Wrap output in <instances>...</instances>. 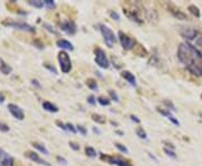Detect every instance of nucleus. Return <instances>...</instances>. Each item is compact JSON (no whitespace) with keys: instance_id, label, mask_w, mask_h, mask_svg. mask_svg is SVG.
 <instances>
[{"instance_id":"nucleus-1","label":"nucleus","mask_w":202,"mask_h":166,"mask_svg":"<svg viewBox=\"0 0 202 166\" xmlns=\"http://www.w3.org/2000/svg\"><path fill=\"white\" fill-rule=\"evenodd\" d=\"M202 57V52L198 51L195 47L184 42L181 43L177 47V59L182 64L185 65V68H189L192 64Z\"/></svg>"},{"instance_id":"nucleus-2","label":"nucleus","mask_w":202,"mask_h":166,"mask_svg":"<svg viewBox=\"0 0 202 166\" xmlns=\"http://www.w3.org/2000/svg\"><path fill=\"white\" fill-rule=\"evenodd\" d=\"M57 59H59L60 68H61V71L63 73H69L72 70V62H71L69 54L65 51L60 52L59 55H57Z\"/></svg>"},{"instance_id":"nucleus-3","label":"nucleus","mask_w":202,"mask_h":166,"mask_svg":"<svg viewBox=\"0 0 202 166\" xmlns=\"http://www.w3.org/2000/svg\"><path fill=\"white\" fill-rule=\"evenodd\" d=\"M100 31H101V34H102V37H103L104 43H106V45L108 47H112L116 44V42H117V38H116L113 31L106 25H100Z\"/></svg>"},{"instance_id":"nucleus-4","label":"nucleus","mask_w":202,"mask_h":166,"mask_svg":"<svg viewBox=\"0 0 202 166\" xmlns=\"http://www.w3.org/2000/svg\"><path fill=\"white\" fill-rule=\"evenodd\" d=\"M94 61L95 63L100 66L101 69H108L109 68V59L107 57L106 52L100 47L94 48Z\"/></svg>"},{"instance_id":"nucleus-5","label":"nucleus","mask_w":202,"mask_h":166,"mask_svg":"<svg viewBox=\"0 0 202 166\" xmlns=\"http://www.w3.org/2000/svg\"><path fill=\"white\" fill-rule=\"evenodd\" d=\"M118 38H119V42H120L121 46H123L125 50L127 51H130V50H134L135 45H136V40L132 37H129L127 34H125L123 31H118Z\"/></svg>"},{"instance_id":"nucleus-6","label":"nucleus","mask_w":202,"mask_h":166,"mask_svg":"<svg viewBox=\"0 0 202 166\" xmlns=\"http://www.w3.org/2000/svg\"><path fill=\"white\" fill-rule=\"evenodd\" d=\"M199 33L200 31L196 28H193V27H181V29H180V35H181L184 40H186L188 43L192 42V40L198 36Z\"/></svg>"},{"instance_id":"nucleus-7","label":"nucleus","mask_w":202,"mask_h":166,"mask_svg":"<svg viewBox=\"0 0 202 166\" xmlns=\"http://www.w3.org/2000/svg\"><path fill=\"white\" fill-rule=\"evenodd\" d=\"M2 24L6 26H10V27H14V28L20 29V31H29V33H35V28H34V27H31V25H28V24H26V23H22V21L3 20Z\"/></svg>"},{"instance_id":"nucleus-8","label":"nucleus","mask_w":202,"mask_h":166,"mask_svg":"<svg viewBox=\"0 0 202 166\" xmlns=\"http://www.w3.org/2000/svg\"><path fill=\"white\" fill-rule=\"evenodd\" d=\"M8 110H9V112L11 113V116L15 117L16 119H18V120H22V119L25 118V113H24L22 109H20V107H18L17 104L9 103Z\"/></svg>"},{"instance_id":"nucleus-9","label":"nucleus","mask_w":202,"mask_h":166,"mask_svg":"<svg viewBox=\"0 0 202 166\" xmlns=\"http://www.w3.org/2000/svg\"><path fill=\"white\" fill-rule=\"evenodd\" d=\"M61 29L67 35H74L76 33V25L73 20H65L61 24Z\"/></svg>"},{"instance_id":"nucleus-10","label":"nucleus","mask_w":202,"mask_h":166,"mask_svg":"<svg viewBox=\"0 0 202 166\" xmlns=\"http://www.w3.org/2000/svg\"><path fill=\"white\" fill-rule=\"evenodd\" d=\"M123 12H125V15H126L130 20H132V21H135V23H137V24H143V19L140 18L138 10H136V9H134V8H132V9L123 8Z\"/></svg>"},{"instance_id":"nucleus-11","label":"nucleus","mask_w":202,"mask_h":166,"mask_svg":"<svg viewBox=\"0 0 202 166\" xmlns=\"http://www.w3.org/2000/svg\"><path fill=\"white\" fill-rule=\"evenodd\" d=\"M167 9H168V12H171L176 19H179V20H188L189 19L188 15L185 14V12H183L182 10L177 9L174 5H171V3H170L167 6Z\"/></svg>"},{"instance_id":"nucleus-12","label":"nucleus","mask_w":202,"mask_h":166,"mask_svg":"<svg viewBox=\"0 0 202 166\" xmlns=\"http://www.w3.org/2000/svg\"><path fill=\"white\" fill-rule=\"evenodd\" d=\"M26 156H27L29 159H31L34 163H37V164H41V165H45V166H50V163H47L46 160H44L43 158H41L36 153L34 152H26Z\"/></svg>"},{"instance_id":"nucleus-13","label":"nucleus","mask_w":202,"mask_h":166,"mask_svg":"<svg viewBox=\"0 0 202 166\" xmlns=\"http://www.w3.org/2000/svg\"><path fill=\"white\" fill-rule=\"evenodd\" d=\"M120 75L123 76V79L126 80L127 82H128L129 84L132 85V87H136L137 85V82H136V78H135V75L132 73H130L129 71H123L120 73Z\"/></svg>"},{"instance_id":"nucleus-14","label":"nucleus","mask_w":202,"mask_h":166,"mask_svg":"<svg viewBox=\"0 0 202 166\" xmlns=\"http://www.w3.org/2000/svg\"><path fill=\"white\" fill-rule=\"evenodd\" d=\"M56 45H57V47L62 48V50H66V51H73L74 50V46L72 45V43L66 40H59L56 42Z\"/></svg>"},{"instance_id":"nucleus-15","label":"nucleus","mask_w":202,"mask_h":166,"mask_svg":"<svg viewBox=\"0 0 202 166\" xmlns=\"http://www.w3.org/2000/svg\"><path fill=\"white\" fill-rule=\"evenodd\" d=\"M145 14H146V18L152 24H155L157 21V19H158V15H157L156 10H154V9H147L145 12Z\"/></svg>"},{"instance_id":"nucleus-16","label":"nucleus","mask_w":202,"mask_h":166,"mask_svg":"<svg viewBox=\"0 0 202 166\" xmlns=\"http://www.w3.org/2000/svg\"><path fill=\"white\" fill-rule=\"evenodd\" d=\"M188 43V42H186ZM189 44H191V45L193 46V47H195L198 51L202 52V33L200 31L199 34H198V36L194 38L192 42H190Z\"/></svg>"},{"instance_id":"nucleus-17","label":"nucleus","mask_w":202,"mask_h":166,"mask_svg":"<svg viewBox=\"0 0 202 166\" xmlns=\"http://www.w3.org/2000/svg\"><path fill=\"white\" fill-rule=\"evenodd\" d=\"M11 71H12V68H11L10 65L7 64L2 59H0V72L5 74V75H7V74L11 73Z\"/></svg>"},{"instance_id":"nucleus-18","label":"nucleus","mask_w":202,"mask_h":166,"mask_svg":"<svg viewBox=\"0 0 202 166\" xmlns=\"http://www.w3.org/2000/svg\"><path fill=\"white\" fill-rule=\"evenodd\" d=\"M132 51H134V53L136 54L137 56H140V57H144V56H146V55L148 54L147 50H146L143 45H139V44H137V45L135 46Z\"/></svg>"},{"instance_id":"nucleus-19","label":"nucleus","mask_w":202,"mask_h":166,"mask_svg":"<svg viewBox=\"0 0 202 166\" xmlns=\"http://www.w3.org/2000/svg\"><path fill=\"white\" fill-rule=\"evenodd\" d=\"M43 109L46 110V111H48V112H57L59 111V108L56 107V106H54L53 103H50V102L48 101H44L43 102Z\"/></svg>"},{"instance_id":"nucleus-20","label":"nucleus","mask_w":202,"mask_h":166,"mask_svg":"<svg viewBox=\"0 0 202 166\" xmlns=\"http://www.w3.org/2000/svg\"><path fill=\"white\" fill-rule=\"evenodd\" d=\"M3 156H5V157L2 158L0 165L1 166H14V158L10 157L8 154H5V153H3Z\"/></svg>"},{"instance_id":"nucleus-21","label":"nucleus","mask_w":202,"mask_h":166,"mask_svg":"<svg viewBox=\"0 0 202 166\" xmlns=\"http://www.w3.org/2000/svg\"><path fill=\"white\" fill-rule=\"evenodd\" d=\"M100 159L106 162V163L110 164V165H115V156H111V155H107V154H100Z\"/></svg>"},{"instance_id":"nucleus-22","label":"nucleus","mask_w":202,"mask_h":166,"mask_svg":"<svg viewBox=\"0 0 202 166\" xmlns=\"http://www.w3.org/2000/svg\"><path fill=\"white\" fill-rule=\"evenodd\" d=\"M91 118H92V120L94 121V122H97V124H100V125L106 124V118H104L103 116L98 115V113H92V115H91Z\"/></svg>"},{"instance_id":"nucleus-23","label":"nucleus","mask_w":202,"mask_h":166,"mask_svg":"<svg viewBox=\"0 0 202 166\" xmlns=\"http://www.w3.org/2000/svg\"><path fill=\"white\" fill-rule=\"evenodd\" d=\"M31 145H33L34 148H36L37 150H39L41 153H43L44 155H48V154H50V153H48V150H47V148H46V147H45L43 144H39V143H36V141H35V143H33Z\"/></svg>"},{"instance_id":"nucleus-24","label":"nucleus","mask_w":202,"mask_h":166,"mask_svg":"<svg viewBox=\"0 0 202 166\" xmlns=\"http://www.w3.org/2000/svg\"><path fill=\"white\" fill-rule=\"evenodd\" d=\"M188 10L191 12V14L193 15L194 17H196V18H200V16H201L200 9L198 8L195 5H190V6H189V8H188Z\"/></svg>"},{"instance_id":"nucleus-25","label":"nucleus","mask_w":202,"mask_h":166,"mask_svg":"<svg viewBox=\"0 0 202 166\" xmlns=\"http://www.w3.org/2000/svg\"><path fill=\"white\" fill-rule=\"evenodd\" d=\"M115 165H118V166H132V164L127 159H123V158H121V157H116Z\"/></svg>"},{"instance_id":"nucleus-26","label":"nucleus","mask_w":202,"mask_h":166,"mask_svg":"<svg viewBox=\"0 0 202 166\" xmlns=\"http://www.w3.org/2000/svg\"><path fill=\"white\" fill-rule=\"evenodd\" d=\"M85 84H87L88 88L91 89V90H98V83H97V81H95L94 79H88L87 81H85Z\"/></svg>"},{"instance_id":"nucleus-27","label":"nucleus","mask_w":202,"mask_h":166,"mask_svg":"<svg viewBox=\"0 0 202 166\" xmlns=\"http://www.w3.org/2000/svg\"><path fill=\"white\" fill-rule=\"evenodd\" d=\"M84 150H85V155H87L88 157H91V158L97 157V152H95V149L93 147L87 146Z\"/></svg>"},{"instance_id":"nucleus-28","label":"nucleus","mask_w":202,"mask_h":166,"mask_svg":"<svg viewBox=\"0 0 202 166\" xmlns=\"http://www.w3.org/2000/svg\"><path fill=\"white\" fill-rule=\"evenodd\" d=\"M28 3H29L31 6L35 7V8H43V7L45 6L44 1H42V0H29Z\"/></svg>"},{"instance_id":"nucleus-29","label":"nucleus","mask_w":202,"mask_h":166,"mask_svg":"<svg viewBox=\"0 0 202 166\" xmlns=\"http://www.w3.org/2000/svg\"><path fill=\"white\" fill-rule=\"evenodd\" d=\"M97 101L99 102V104H101V106H103V107H106V106H109L110 103H111V101H110L109 99L106 98V97H99L98 99H97Z\"/></svg>"},{"instance_id":"nucleus-30","label":"nucleus","mask_w":202,"mask_h":166,"mask_svg":"<svg viewBox=\"0 0 202 166\" xmlns=\"http://www.w3.org/2000/svg\"><path fill=\"white\" fill-rule=\"evenodd\" d=\"M43 27H44V28H46V31H50V33H52V34H54V35H57V34H59V31H56V29L54 28V27H53L52 25H50V24L44 23V24H43Z\"/></svg>"},{"instance_id":"nucleus-31","label":"nucleus","mask_w":202,"mask_h":166,"mask_svg":"<svg viewBox=\"0 0 202 166\" xmlns=\"http://www.w3.org/2000/svg\"><path fill=\"white\" fill-rule=\"evenodd\" d=\"M136 135L139 138H142V139H147V134H146V131L142 127H138L137 129H136Z\"/></svg>"},{"instance_id":"nucleus-32","label":"nucleus","mask_w":202,"mask_h":166,"mask_svg":"<svg viewBox=\"0 0 202 166\" xmlns=\"http://www.w3.org/2000/svg\"><path fill=\"white\" fill-rule=\"evenodd\" d=\"M115 146H116V148L119 150V152H121V153H123V154H127L128 153V148H127L125 145H123V144H120V143H116L115 144Z\"/></svg>"},{"instance_id":"nucleus-33","label":"nucleus","mask_w":202,"mask_h":166,"mask_svg":"<svg viewBox=\"0 0 202 166\" xmlns=\"http://www.w3.org/2000/svg\"><path fill=\"white\" fill-rule=\"evenodd\" d=\"M44 68L47 69L50 72H52L53 74H57V70L55 69V66L54 65H50V63H44Z\"/></svg>"},{"instance_id":"nucleus-34","label":"nucleus","mask_w":202,"mask_h":166,"mask_svg":"<svg viewBox=\"0 0 202 166\" xmlns=\"http://www.w3.org/2000/svg\"><path fill=\"white\" fill-rule=\"evenodd\" d=\"M157 111H158L161 115L165 116L166 118H168V117H171V116H172L171 111H170L168 109H161V108H157Z\"/></svg>"},{"instance_id":"nucleus-35","label":"nucleus","mask_w":202,"mask_h":166,"mask_svg":"<svg viewBox=\"0 0 202 166\" xmlns=\"http://www.w3.org/2000/svg\"><path fill=\"white\" fill-rule=\"evenodd\" d=\"M108 93H109V96H110V98H111V100H113V101H116V102H119V96H118L115 91L109 90V91H108Z\"/></svg>"},{"instance_id":"nucleus-36","label":"nucleus","mask_w":202,"mask_h":166,"mask_svg":"<svg viewBox=\"0 0 202 166\" xmlns=\"http://www.w3.org/2000/svg\"><path fill=\"white\" fill-rule=\"evenodd\" d=\"M44 5L47 7L48 9L55 8V2H54L53 0H44Z\"/></svg>"},{"instance_id":"nucleus-37","label":"nucleus","mask_w":202,"mask_h":166,"mask_svg":"<svg viewBox=\"0 0 202 166\" xmlns=\"http://www.w3.org/2000/svg\"><path fill=\"white\" fill-rule=\"evenodd\" d=\"M76 130H78V131L83 136H85L88 134V130L85 129V127H83L82 125H78V126H76Z\"/></svg>"},{"instance_id":"nucleus-38","label":"nucleus","mask_w":202,"mask_h":166,"mask_svg":"<svg viewBox=\"0 0 202 166\" xmlns=\"http://www.w3.org/2000/svg\"><path fill=\"white\" fill-rule=\"evenodd\" d=\"M164 153H165L167 156H170V157H172V158H176V154L172 150V149H168V148H166V147H164Z\"/></svg>"},{"instance_id":"nucleus-39","label":"nucleus","mask_w":202,"mask_h":166,"mask_svg":"<svg viewBox=\"0 0 202 166\" xmlns=\"http://www.w3.org/2000/svg\"><path fill=\"white\" fill-rule=\"evenodd\" d=\"M109 15H110V17L112 18V19H115V20H120V16H119V14H118L117 12H113V10H110L109 12Z\"/></svg>"},{"instance_id":"nucleus-40","label":"nucleus","mask_w":202,"mask_h":166,"mask_svg":"<svg viewBox=\"0 0 202 166\" xmlns=\"http://www.w3.org/2000/svg\"><path fill=\"white\" fill-rule=\"evenodd\" d=\"M65 126H66V130H69V131H71V132H72V134H75V132L78 131V130H76L75 127L73 126V125L71 124V122H67V124L65 125Z\"/></svg>"},{"instance_id":"nucleus-41","label":"nucleus","mask_w":202,"mask_h":166,"mask_svg":"<svg viewBox=\"0 0 202 166\" xmlns=\"http://www.w3.org/2000/svg\"><path fill=\"white\" fill-rule=\"evenodd\" d=\"M163 103L165 104L166 107L168 108V110H170V109H171V110H176V109H175V106H174V104L172 103L170 100H164V101H163Z\"/></svg>"},{"instance_id":"nucleus-42","label":"nucleus","mask_w":202,"mask_h":166,"mask_svg":"<svg viewBox=\"0 0 202 166\" xmlns=\"http://www.w3.org/2000/svg\"><path fill=\"white\" fill-rule=\"evenodd\" d=\"M0 131H2V132L9 131V126L8 125L3 124V122H0Z\"/></svg>"},{"instance_id":"nucleus-43","label":"nucleus","mask_w":202,"mask_h":166,"mask_svg":"<svg viewBox=\"0 0 202 166\" xmlns=\"http://www.w3.org/2000/svg\"><path fill=\"white\" fill-rule=\"evenodd\" d=\"M163 144H164V145H165V147H166V148H168V149H172V150H173V149H175V146H174V145L171 143V141L163 140Z\"/></svg>"},{"instance_id":"nucleus-44","label":"nucleus","mask_w":202,"mask_h":166,"mask_svg":"<svg viewBox=\"0 0 202 166\" xmlns=\"http://www.w3.org/2000/svg\"><path fill=\"white\" fill-rule=\"evenodd\" d=\"M69 145H70L71 148H72L73 150H75V152L80 149V145H79V144H76V143H74V141H70V143H69Z\"/></svg>"},{"instance_id":"nucleus-45","label":"nucleus","mask_w":202,"mask_h":166,"mask_svg":"<svg viewBox=\"0 0 202 166\" xmlns=\"http://www.w3.org/2000/svg\"><path fill=\"white\" fill-rule=\"evenodd\" d=\"M167 119H168L170 121H171V122H172L173 125H175V126H180V121L177 120V119L175 118V117H173V116H171V117H168Z\"/></svg>"},{"instance_id":"nucleus-46","label":"nucleus","mask_w":202,"mask_h":166,"mask_svg":"<svg viewBox=\"0 0 202 166\" xmlns=\"http://www.w3.org/2000/svg\"><path fill=\"white\" fill-rule=\"evenodd\" d=\"M56 160H57L59 163H62L63 165H66L67 164V160L65 159L64 157H62V156H56Z\"/></svg>"},{"instance_id":"nucleus-47","label":"nucleus","mask_w":202,"mask_h":166,"mask_svg":"<svg viewBox=\"0 0 202 166\" xmlns=\"http://www.w3.org/2000/svg\"><path fill=\"white\" fill-rule=\"evenodd\" d=\"M33 43H34V45H36V47H37V48H39V50H43V48H44V45H43L42 43L39 42L38 40H35Z\"/></svg>"},{"instance_id":"nucleus-48","label":"nucleus","mask_w":202,"mask_h":166,"mask_svg":"<svg viewBox=\"0 0 202 166\" xmlns=\"http://www.w3.org/2000/svg\"><path fill=\"white\" fill-rule=\"evenodd\" d=\"M88 102H89L91 106H94V104H95V98L93 96H89V97H88Z\"/></svg>"},{"instance_id":"nucleus-49","label":"nucleus","mask_w":202,"mask_h":166,"mask_svg":"<svg viewBox=\"0 0 202 166\" xmlns=\"http://www.w3.org/2000/svg\"><path fill=\"white\" fill-rule=\"evenodd\" d=\"M56 125H57V126H59L60 128H61V129H63V130H66V126H65V125L63 124V122H62V121H60V120H56Z\"/></svg>"},{"instance_id":"nucleus-50","label":"nucleus","mask_w":202,"mask_h":166,"mask_svg":"<svg viewBox=\"0 0 202 166\" xmlns=\"http://www.w3.org/2000/svg\"><path fill=\"white\" fill-rule=\"evenodd\" d=\"M31 84H33V85H35V87H36V88H38V89H41V88H42V85L39 84V82L37 81V80H35V79H33V80H31Z\"/></svg>"},{"instance_id":"nucleus-51","label":"nucleus","mask_w":202,"mask_h":166,"mask_svg":"<svg viewBox=\"0 0 202 166\" xmlns=\"http://www.w3.org/2000/svg\"><path fill=\"white\" fill-rule=\"evenodd\" d=\"M130 119H132V121H134V122H136V124H139L140 120L136 117L135 115H130Z\"/></svg>"},{"instance_id":"nucleus-52","label":"nucleus","mask_w":202,"mask_h":166,"mask_svg":"<svg viewBox=\"0 0 202 166\" xmlns=\"http://www.w3.org/2000/svg\"><path fill=\"white\" fill-rule=\"evenodd\" d=\"M5 102V96L2 93H0V103H3Z\"/></svg>"},{"instance_id":"nucleus-53","label":"nucleus","mask_w":202,"mask_h":166,"mask_svg":"<svg viewBox=\"0 0 202 166\" xmlns=\"http://www.w3.org/2000/svg\"><path fill=\"white\" fill-rule=\"evenodd\" d=\"M148 156L152 158V159H154L155 162H156V160H157V159H156V157H155V156H154V155H153V154H151V153H148Z\"/></svg>"},{"instance_id":"nucleus-54","label":"nucleus","mask_w":202,"mask_h":166,"mask_svg":"<svg viewBox=\"0 0 202 166\" xmlns=\"http://www.w3.org/2000/svg\"><path fill=\"white\" fill-rule=\"evenodd\" d=\"M116 134L119 136H123V131H121V130H116Z\"/></svg>"},{"instance_id":"nucleus-55","label":"nucleus","mask_w":202,"mask_h":166,"mask_svg":"<svg viewBox=\"0 0 202 166\" xmlns=\"http://www.w3.org/2000/svg\"><path fill=\"white\" fill-rule=\"evenodd\" d=\"M110 124H111L112 126H115V127H117V126H118V124H117V122H115V121H113V120H111V121H110Z\"/></svg>"},{"instance_id":"nucleus-56","label":"nucleus","mask_w":202,"mask_h":166,"mask_svg":"<svg viewBox=\"0 0 202 166\" xmlns=\"http://www.w3.org/2000/svg\"><path fill=\"white\" fill-rule=\"evenodd\" d=\"M93 131H94L95 134H100V130L97 129V128H93Z\"/></svg>"},{"instance_id":"nucleus-57","label":"nucleus","mask_w":202,"mask_h":166,"mask_svg":"<svg viewBox=\"0 0 202 166\" xmlns=\"http://www.w3.org/2000/svg\"><path fill=\"white\" fill-rule=\"evenodd\" d=\"M2 155H3V152H2V150H0V157H1Z\"/></svg>"},{"instance_id":"nucleus-58","label":"nucleus","mask_w":202,"mask_h":166,"mask_svg":"<svg viewBox=\"0 0 202 166\" xmlns=\"http://www.w3.org/2000/svg\"><path fill=\"white\" fill-rule=\"evenodd\" d=\"M200 117H201V118H202V112H201V113H200Z\"/></svg>"},{"instance_id":"nucleus-59","label":"nucleus","mask_w":202,"mask_h":166,"mask_svg":"<svg viewBox=\"0 0 202 166\" xmlns=\"http://www.w3.org/2000/svg\"><path fill=\"white\" fill-rule=\"evenodd\" d=\"M201 98H202V96H201Z\"/></svg>"},{"instance_id":"nucleus-60","label":"nucleus","mask_w":202,"mask_h":166,"mask_svg":"<svg viewBox=\"0 0 202 166\" xmlns=\"http://www.w3.org/2000/svg\"><path fill=\"white\" fill-rule=\"evenodd\" d=\"M0 166H1V165H0Z\"/></svg>"}]
</instances>
